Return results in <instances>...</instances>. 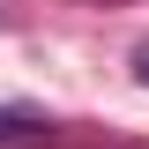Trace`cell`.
Instances as JSON below:
<instances>
[{
  "instance_id": "1",
  "label": "cell",
  "mask_w": 149,
  "mask_h": 149,
  "mask_svg": "<svg viewBox=\"0 0 149 149\" xmlns=\"http://www.w3.org/2000/svg\"><path fill=\"white\" fill-rule=\"evenodd\" d=\"M45 142H52V119H45V112L0 104V149H45Z\"/></svg>"
},
{
  "instance_id": "2",
  "label": "cell",
  "mask_w": 149,
  "mask_h": 149,
  "mask_svg": "<svg viewBox=\"0 0 149 149\" xmlns=\"http://www.w3.org/2000/svg\"><path fill=\"white\" fill-rule=\"evenodd\" d=\"M134 82H142V90H149V37H142V45H134Z\"/></svg>"
}]
</instances>
